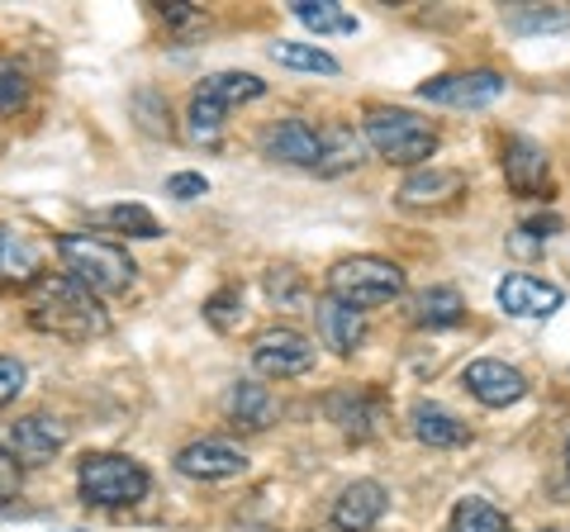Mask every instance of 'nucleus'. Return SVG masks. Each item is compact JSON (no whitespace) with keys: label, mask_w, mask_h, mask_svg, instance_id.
<instances>
[{"label":"nucleus","mask_w":570,"mask_h":532,"mask_svg":"<svg viewBox=\"0 0 570 532\" xmlns=\"http://www.w3.org/2000/svg\"><path fill=\"white\" fill-rule=\"evenodd\" d=\"M167 195L171 200H200V195H209V181L200 171H176L167 176Z\"/></svg>","instance_id":"nucleus-31"},{"label":"nucleus","mask_w":570,"mask_h":532,"mask_svg":"<svg viewBox=\"0 0 570 532\" xmlns=\"http://www.w3.org/2000/svg\"><path fill=\"white\" fill-rule=\"evenodd\" d=\"M58 257L71 280H81L91 295H119L134 286L138 266L119 243L96 238V234H67L58 238Z\"/></svg>","instance_id":"nucleus-2"},{"label":"nucleus","mask_w":570,"mask_h":532,"mask_svg":"<svg viewBox=\"0 0 570 532\" xmlns=\"http://www.w3.org/2000/svg\"><path fill=\"white\" fill-rule=\"evenodd\" d=\"M291 10H295V20L314 33H356V20L343 6H333V0H295Z\"/></svg>","instance_id":"nucleus-26"},{"label":"nucleus","mask_w":570,"mask_h":532,"mask_svg":"<svg viewBox=\"0 0 570 532\" xmlns=\"http://www.w3.org/2000/svg\"><path fill=\"white\" fill-rule=\"evenodd\" d=\"M195 91L209 96L214 105H224V110H238V105L266 96V81L257 72H209L200 86H195Z\"/></svg>","instance_id":"nucleus-20"},{"label":"nucleus","mask_w":570,"mask_h":532,"mask_svg":"<svg viewBox=\"0 0 570 532\" xmlns=\"http://www.w3.org/2000/svg\"><path fill=\"white\" fill-rule=\"evenodd\" d=\"M409 428H414V437L423 442V447H438V452L466 447V442H471V428H466V423H461L452 410L433 404V400H419L414 410H409Z\"/></svg>","instance_id":"nucleus-17"},{"label":"nucleus","mask_w":570,"mask_h":532,"mask_svg":"<svg viewBox=\"0 0 570 532\" xmlns=\"http://www.w3.org/2000/svg\"><path fill=\"white\" fill-rule=\"evenodd\" d=\"M276 400H272V390L257 385V381H238L234 390H228V418H234V428L243 433H262V428H272L276 423Z\"/></svg>","instance_id":"nucleus-19"},{"label":"nucleus","mask_w":570,"mask_h":532,"mask_svg":"<svg viewBox=\"0 0 570 532\" xmlns=\"http://www.w3.org/2000/svg\"><path fill=\"white\" fill-rule=\"evenodd\" d=\"M266 295L276 299H285V305H299V299H305V280H299L291 266H272V272H266Z\"/></svg>","instance_id":"nucleus-29"},{"label":"nucleus","mask_w":570,"mask_h":532,"mask_svg":"<svg viewBox=\"0 0 570 532\" xmlns=\"http://www.w3.org/2000/svg\"><path fill=\"white\" fill-rule=\"evenodd\" d=\"M362 134L376 148V157H385L395 167H419L423 157L438 152V129L428 119H419L414 110H371Z\"/></svg>","instance_id":"nucleus-4"},{"label":"nucleus","mask_w":570,"mask_h":532,"mask_svg":"<svg viewBox=\"0 0 570 532\" xmlns=\"http://www.w3.org/2000/svg\"><path fill=\"white\" fill-rule=\"evenodd\" d=\"M504 176H509L513 190L528 195V200H542V195H551V162H547V152L532 144V138H509Z\"/></svg>","instance_id":"nucleus-15"},{"label":"nucleus","mask_w":570,"mask_h":532,"mask_svg":"<svg viewBox=\"0 0 570 532\" xmlns=\"http://www.w3.org/2000/svg\"><path fill=\"white\" fill-rule=\"evenodd\" d=\"M356 162H362V134H356L352 124H328V129H324V162H318V171H324V176H343Z\"/></svg>","instance_id":"nucleus-22"},{"label":"nucleus","mask_w":570,"mask_h":532,"mask_svg":"<svg viewBox=\"0 0 570 532\" xmlns=\"http://www.w3.org/2000/svg\"><path fill=\"white\" fill-rule=\"evenodd\" d=\"M96 219L105 228H115V234H124V238H142V243L163 238V224H157V215L142 209V205H110V209H100Z\"/></svg>","instance_id":"nucleus-24"},{"label":"nucleus","mask_w":570,"mask_h":532,"mask_svg":"<svg viewBox=\"0 0 570 532\" xmlns=\"http://www.w3.org/2000/svg\"><path fill=\"white\" fill-rule=\"evenodd\" d=\"M62 442H67V428L48 414H24L14 423H0V452H6L20 471L24 466H48V461L62 452Z\"/></svg>","instance_id":"nucleus-6"},{"label":"nucleus","mask_w":570,"mask_h":532,"mask_svg":"<svg viewBox=\"0 0 570 532\" xmlns=\"http://www.w3.org/2000/svg\"><path fill=\"white\" fill-rule=\"evenodd\" d=\"M566 305L561 286H551L542 276H528V272H513L499 280V309L513 314V318H551Z\"/></svg>","instance_id":"nucleus-11"},{"label":"nucleus","mask_w":570,"mask_h":532,"mask_svg":"<svg viewBox=\"0 0 570 532\" xmlns=\"http://www.w3.org/2000/svg\"><path fill=\"white\" fill-rule=\"evenodd\" d=\"M14 494H20V466H14V461L0 452V504L14 500Z\"/></svg>","instance_id":"nucleus-34"},{"label":"nucleus","mask_w":570,"mask_h":532,"mask_svg":"<svg viewBox=\"0 0 570 532\" xmlns=\"http://www.w3.org/2000/svg\"><path fill=\"white\" fill-rule=\"evenodd\" d=\"M400 290H404V272L385 257H347L328 272V295L352 309L390 305V299H400Z\"/></svg>","instance_id":"nucleus-5"},{"label":"nucleus","mask_w":570,"mask_h":532,"mask_svg":"<svg viewBox=\"0 0 570 532\" xmlns=\"http://www.w3.org/2000/svg\"><path fill=\"white\" fill-rule=\"evenodd\" d=\"M205 318L214 328H234L238 318H243V290L238 286H224L219 295H209L205 299Z\"/></svg>","instance_id":"nucleus-28"},{"label":"nucleus","mask_w":570,"mask_h":532,"mask_svg":"<svg viewBox=\"0 0 570 532\" xmlns=\"http://www.w3.org/2000/svg\"><path fill=\"white\" fill-rule=\"evenodd\" d=\"M542 532H561V528H542Z\"/></svg>","instance_id":"nucleus-38"},{"label":"nucleus","mask_w":570,"mask_h":532,"mask_svg":"<svg viewBox=\"0 0 570 532\" xmlns=\"http://www.w3.org/2000/svg\"><path fill=\"white\" fill-rule=\"evenodd\" d=\"M24 381H29V366L20 357H0V410H6L10 400H20Z\"/></svg>","instance_id":"nucleus-30"},{"label":"nucleus","mask_w":570,"mask_h":532,"mask_svg":"<svg viewBox=\"0 0 570 532\" xmlns=\"http://www.w3.org/2000/svg\"><path fill=\"white\" fill-rule=\"evenodd\" d=\"M466 318V299H461L452 286H428L414 299V324L419 328H456Z\"/></svg>","instance_id":"nucleus-21"},{"label":"nucleus","mask_w":570,"mask_h":532,"mask_svg":"<svg viewBox=\"0 0 570 532\" xmlns=\"http://www.w3.org/2000/svg\"><path fill=\"white\" fill-rule=\"evenodd\" d=\"M163 20H167V24H190V20H195V6H186V0H176V6H163Z\"/></svg>","instance_id":"nucleus-36"},{"label":"nucleus","mask_w":570,"mask_h":532,"mask_svg":"<svg viewBox=\"0 0 570 532\" xmlns=\"http://www.w3.org/2000/svg\"><path fill=\"white\" fill-rule=\"evenodd\" d=\"M466 390L480 404H490V410H509V404H519L528 395V381H523V371H513L509 362L475 357L466 366Z\"/></svg>","instance_id":"nucleus-12"},{"label":"nucleus","mask_w":570,"mask_h":532,"mask_svg":"<svg viewBox=\"0 0 570 532\" xmlns=\"http://www.w3.org/2000/svg\"><path fill=\"white\" fill-rule=\"evenodd\" d=\"M557 228H561V219H557V215H542V219H528V224L519 228V234H528V238H538V243H542V238L557 234Z\"/></svg>","instance_id":"nucleus-35"},{"label":"nucleus","mask_w":570,"mask_h":532,"mask_svg":"<svg viewBox=\"0 0 570 532\" xmlns=\"http://www.w3.org/2000/svg\"><path fill=\"white\" fill-rule=\"evenodd\" d=\"M272 58L281 67H291V72H318V77H337V58L324 48H314V43H291V39H281L272 43Z\"/></svg>","instance_id":"nucleus-25"},{"label":"nucleus","mask_w":570,"mask_h":532,"mask_svg":"<svg viewBox=\"0 0 570 532\" xmlns=\"http://www.w3.org/2000/svg\"><path fill=\"white\" fill-rule=\"evenodd\" d=\"M224 105H214L209 96H200V91H195L190 96V138H195V144H214V138H219L224 134Z\"/></svg>","instance_id":"nucleus-27"},{"label":"nucleus","mask_w":570,"mask_h":532,"mask_svg":"<svg viewBox=\"0 0 570 532\" xmlns=\"http://www.w3.org/2000/svg\"><path fill=\"white\" fill-rule=\"evenodd\" d=\"M43 276V247L29 228L0 224V280L10 286H33Z\"/></svg>","instance_id":"nucleus-16"},{"label":"nucleus","mask_w":570,"mask_h":532,"mask_svg":"<svg viewBox=\"0 0 570 532\" xmlns=\"http://www.w3.org/2000/svg\"><path fill=\"white\" fill-rule=\"evenodd\" d=\"M566 475H570V437H566Z\"/></svg>","instance_id":"nucleus-37"},{"label":"nucleus","mask_w":570,"mask_h":532,"mask_svg":"<svg viewBox=\"0 0 570 532\" xmlns=\"http://www.w3.org/2000/svg\"><path fill=\"white\" fill-rule=\"evenodd\" d=\"M466 190V176L452 171V167H428V171H414L409 181L395 190L400 195V205H414V209H428V205H448L456 200V195Z\"/></svg>","instance_id":"nucleus-18"},{"label":"nucleus","mask_w":570,"mask_h":532,"mask_svg":"<svg viewBox=\"0 0 570 532\" xmlns=\"http://www.w3.org/2000/svg\"><path fill=\"white\" fill-rule=\"evenodd\" d=\"M419 96L433 105H448V110H485V105L504 96V77L490 72V67H480V72H448V77L423 81Z\"/></svg>","instance_id":"nucleus-8"},{"label":"nucleus","mask_w":570,"mask_h":532,"mask_svg":"<svg viewBox=\"0 0 570 532\" xmlns=\"http://www.w3.org/2000/svg\"><path fill=\"white\" fill-rule=\"evenodd\" d=\"M262 148L272 162H285V167H309L318 171V162H324V129H314V124L305 119H276L272 129H266Z\"/></svg>","instance_id":"nucleus-9"},{"label":"nucleus","mask_w":570,"mask_h":532,"mask_svg":"<svg viewBox=\"0 0 570 532\" xmlns=\"http://www.w3.org/2000/svg\"><path fill=\"white\" fill-rule=\"evenodd\" d=\"M253 366L266 381H295L314 371V343L295 328H266L253 343Z\"/></svg>","instance_id":"nucleus-7"},{"label":"nucleus","mask_w":570,"mask_h":532,"mask_svg":"<svg viewBox=\"0 0 570 532\" xmlns=\"http://www.w3.org/2000/svg\"><path fill=\"white\" fill-rule=\"evenodd\" d=\"M176 471H181L186 481H234V475L247 471V452L234 447V442L200 437L176 452Z\"/></svg>","instance_id":"nucleus-10"},{"label":"nucleus","mask_w":570,"mask_h":532,"mask_svg":"<svg viewBox=\"0 0 570 532\" xmlns=\"http://www.w3.org/2000/svg\"><path fill=\"white\" fill-rule=\"evenodd\" d=\"M390 509V494L381 481H352L333 504V528L337 532H371Z\"/></svg>","instance_id":"nucleus-13"},{"label":"nucleus","mask_w":570,"mask_h":532,"mask_svg":"<svg viewBox=\"0 0 570 532\" xmlns=\"http://www.w3.org/2000/svg\"><path fill=\"white\" fill-rule=\"evenodd\" d=\"M452 532H509V513L490 500H480V494H466L452 509Z\"/></svg>","instance_id":"nucleus-23"},{"label":"nucleus","mask_w":570,"mask_h":532,"mask_svg":"<svg viewBox=\"0 0 570 532\" xmlns=\"http://www.w3.org/2000/svg\"><path fill=\"white\" fill-rule=\"evenodd\" d=\"M24 96H29V81H24L20 72H10V67H0V115H6V110H20Z\"/></svg>","instance_id":"nucleus-32"},{"label":"nucleus","mask_w":570,"mask_h":532,"mask_svg":"<svg viewBox=\"0 0 570 532\" xmlns=\"http://www.w3.org/2000/svg\"><path fill=\"white\" fill-rule=\"evenodd\" d=\"M29 324L52 333V338L86 343L110 333V314L100 309V295H91L81 280H71L67 272H43L29 286Z\"/></svg>","instance_id":"nucleus-1"},{"label":"nucleus","mask_w":570,"mask_h":532,"mask_svg":"<svg viewBox=\"0 0 570 532\" xmlns=\"http://www.w3.org/2000/svg\"><path fill=\"white\" fill-rule=\"evenodd\" d=\"M314 324H318V338H324V347L337 352V357H352V352L366 343V314L343 305V299H333V295H324L314 305Z\"/></svg>","instance_id":"nucleus-14"},{"label":"nucleus","mask_w":570,"mask_h":532,"mask_svg":"<svg viewBox=\"0 0 570 532\" xmlns=\"http://www.w3.org/2000/svg\"><path fill=\"white\" fill-rule=\"evenodd\" d=\"M561 20H566L561 10H538V14H519V10H513V14H509L513 29H557Z\"/></svg>","instance_id":"nucleus-33"},{"label":"nucleus","mask_w":570,"mask_h":532,"mask_svg":"<svg viewBox=\"0 0 570 532\" xmlns=\"http://www.w3.org/2000/svg\"><path fill=\"white\" fill-rule=\"evenodd\" d=\"M148 485H153L148 466L124 452H91V456H81V466H77L81 500L100 504V509H129L148 494Z\"/></svg>","instance_id":"nucleus-3"}]
</instances>
